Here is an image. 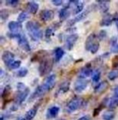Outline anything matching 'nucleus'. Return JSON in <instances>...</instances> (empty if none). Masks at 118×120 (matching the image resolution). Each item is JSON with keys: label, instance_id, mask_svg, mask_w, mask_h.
<instances>
[{"label": "nucleus", "instance_id": "1", "mask_svg": "<svg viewBox=\"0 0 118 120\" xmlns=\"http://www.w3.org/2000/svg\"><path fill=\"white\" fill-rule=\"evenodd\" d=\"M26 29L28 31L31 39L34 41H38L43 36V31L41 29V26L38 22L29 21L26 23Z\"/></svg>", "mask_w": 118, "mask_h": 120}, {"label": "nucleus", "instance_id": "2", "mask_svg": "<svg viewBox=\"0 0 118 120\" xmlns=\"http://www.w3.org/2000/svg\"><path fill=\"white\" fill-rule=\"evenodd\" d=\"M100 47L99 40H98V35L93 33L89 35L85 41V49L88 51H90L92 53H96L98 51Z\"/></svg>", "mask_w": 118, "mask_h": 120}, {"label": "nucleus", "instance_id": "3", "mask_svg": "<svg viewBox=\"0 0 118 120\" xmlns=\"http://www.w3.org/2000/svg\"><path fill=\"white\" fill-rule=\"evenodd\" d=\"M53 67V62L50 58H45L41 61L40 66H39V72L41 76H44L49 73L51 71Z\"/></svg>", "mask_w": 118, "mask_h": 120}, {"label": "nucleus", "instance_id": "4", "mask_svg": "<svg viewBox=\"0 0 118 120\" xmlns=\"http://www.w3.org/2000/svg\"><path fill=\"white\" fill-rule=\"evenodd\" d=\"M82 105V100H80L78 97H75V98H73L71 100H69L68 104H67L66 106V109L69 113H72V112L76 111L77 109L80 108Z\"/></svg>", "mask_w": 118, "mask_h": 120}, {"label": "nucleus", "instance_id": "5", "mask_svg": "<svg viewBox=\"0 0 118 120\" xmlns=\"http://www.w3.org/2000/svg\"><path fill=\"white\" fill-rule=\"evenodd\" d=\"M55 79H56V76L55 74H51L45 79L44 83L41 84L45 92L48 91V90H50L53 88L55 84Z\"/></svg>", "mask_w": 118, "mask_h": 120}, {"label": "nucleus", "instance_id": "6", "mask_svg": "<svg viewBox=\"0 0 118 120\" xmlns=\"http://www.w3.org/2000/svg\"><path fill=\"white\" fill-rule=\"evenodd\" d=\"M88 80H86L85 78H80L79 77L74 82V90L76 92L80 93V92L83 91L88 87Z\"/></svg>", "mask_w": 118, "mask_h": 120}, {"label": "nucleus", "instance_id": "7", "mask_svg": "<svg viewBox=\"0 0 118 120\" xmlns=\"http://www.w3.org/2000/svg\"><path fill=\"white\" fill-rule=\"evenodd\" d=\"M78 39V34H71V35H69L68 36L65 38V47H66L67 49L71 50L73 48L75 43L77 42Z\"/></svg>", "mask_w": 118, "mask_h": 120}, {"label": "nucleus", "instance_id": "8", "mask_svg": "<svg viewBox=\"0 0 118 120\" xmlns=\"http://www.w3.org/2000/svg\"><path fill=\"white\" fill-rule=\"evenodd\" d=\"M18 40V45L20 46V48L22 49H23L24 51L26 52H30L31 51V46H30V44L28 42V40L27 39V37L25 36V35H22L21 34L20 36L18 37L17 39Z\"/></svg>", "mask_w": 118, "mask_h": 120}, {"label": "nucleus", "instance_id": "9", "mask_svg": "<svg viewBox=\"0 0 118 120\" xmlns=\"http://www.w3.org/2000/svg\"><path fill=\"white\" fill-rule=\"evenodd\" d=\"M29 92H30V90H29V88H27V87L25 90H21V91L19 92L17 98H16V104L14 105V106L16 107V109H17V106L20 105L21 104H22V102L27 99V97L28 96V95H29Z\"/></svg>", "mask_w": 118, "mask_h": 120}, {"label": "nucleus", "instance_id": "10", "mask_svg": "<svg viewBox=\"0 0 118 120\" xmlns=\"http://www.w3.org/2000/svg\"><path fill=\"white\" fill-rule=\"evenodd\" d=\"M55 17V12L51 9H44L41 11L40 13V18L43 22H49L51 21Z\"/></svg>", "mask_w": 118, "mask_h": 120}, {"label": "nucleus", "instance_id": "11", "mask_svg": "<svg viewBox=\"0 0 118 120\" xmlns=\"http://www.w3.org/2000/svg\"><path fill=\"white\" fill-rule=\"evenodd\" d=\"M2 59L4 61V64L9 68L11 64L15 61L14 60V54L10 51H4L2 55Z\"/></svg>", "mask_w": 118, "mask_h": 120}, {"label": "nucleus", "instance_id": "12", "mask_svg": "<svg viewBox=\"0 0 118 120\" xmlns=\"http://www.w3.org/2000/svg\"><path fill=\"white\" fill-rule=\"evenodd\" d=\"M60 23L58 22H55V23L51 24L50 26H49L46 29H45V37L46 39H50L51 38L52 35H54L55 32L60 28Z\"/></svg>", "mask_w": 118, "mask_h": 120}, {"label": "nucleus", "instance_id": "13", "mask_svg": "<svg viewBox=\"0 0 118 120\" xmlns=\"http://www.w3.org/2000/svg\"><path fill=\"white\" fill-rule=\"evenodd\" d=\"M71 4V2H69V5L65 6L62 8L59 12V18L60 21H65L69 17L70 15V11H69V6Z\"/></svg>", "mask_w": 118, "mask_h": 120}, {"label": "nucleus", "instance_id": "14", "mask_svg": "<svg viewBox=\"0 0 118 120\" xmlns=\"http://www.w3.org/2000/svg\"><path fill=\"white\" fill-rule=\"evenodd\" d=\"M8 30L12 34H21L20 30H22V25L18 22H10L8 23Z\"/></svg>", "mask_w": 118, "mask_h": 120}, {"label": "nucleus", "instance_id": "15", "mask_svg": "<svg viewBox=\"0 0 118 120\" xmlns=\"http://www.w3.org/2000/svg\"><path fill=\"white\" fill-rule=\"evenodd\" d=\"M114 20V17L111 14L106 13L102 18L101 22H100V26H109L111 25Z\"/></svg>", "mask_w": 118, "mask_h": 120}, {"label": "nucleus", "instance_id": "16", "mask_svg": "<svg viewBox=\"0 0 118 120\" xmlns=\"http://www.w3.org/2000/svg\"><path fill=\"white\" fill-rule=\"evenodd\" d=\"M69 86H70V82L69 81H65L63 82L60 86H59L58 90H57L56 94H55V96H58L62 94H65L69 90Z\"/></svg>", "mask_w": 118, "mask_h": 120}, {"label": "nucleus", "instance_id": "17", "mask_svg": "<svg viewBox=\"0 0 118 120\" xmlns=\"http://www.w3.org/2000/svg\"><path fill=\"white\" fill-rule=\"evenodd\" d=\"M45 93V90H44L42 85L38 86L36 88L35 91L32 94L30 99H29V101H32V100H36L37 98H39V97H41V95H43Z\"/></svg>", "mask_w": 118, "mask_h": 120}, {"label": "nucleus", "instance_id": "18", "mask_svg": "<svg viewBox=\"0 0 118 120\" xmlns=\"http://www.w3.org/2000/svg\"><path fill=\"white\" fill-rule=\"evenodd\" d=\"M59 112H60V107L59 106H52L47 109L46 112V118L47 119H50V118H54L57 117Z\"/></svg>", "mask_w": 118, "mask_h": 120}, {"label": "nucleus", "instance_id": "19", "mask_svg": "<svg viewBox=\"0 0 118 120\" xmlns=\"http://www.w3.org/2000/svg\"><path fill=\"white\" fill-rule=\"evenodd\" d=\"M26 7H27V12L32 13V14H36L39 9V4L36 2L31 1V2L27 3V5H26Z\"/></svg>", "mask_w": 118, "mask_h": 120}, {"label": "nucleus", "instance_id": "20", "mask_svg": "<svg viewBox=\"0 0 118 120\" xmlns=\"http://www.w3.org/2000/svg\"><path fill=\"white\" fill-rule=\"evenodd\" d=\"M89 12H90L89 9H87V10L82 12L81 13H79L78 15H77L74 18H73L71 21H70V25H73V24H75L76 22H80V21L83 20V19L88 16V14Z\"/></svg>", "mask_w": 118, "mask_h": 120}, {"label": "nucleus", "instance_id": "21", "mask_svg": "<svg viewBox=\"0 0 118 120\" xmlns=\"http://www.w3.org/2000/svg\"><path fill=\"white\" fill-rule=\"evenodd\" d=\"M93 74V70L91 67H88V65L81 69L79 72V77L80 78H85Z\"/></svg>", "mask_w": 118, "mask_h": 120}, {"label": "nucleus", "instance_id": "22", "mask_svg": "<svg viewBox=\"0 0 118 120\" xmlns=\"http://www.w3.org/2000/svg\"><path fill=\"white\" fill-rule=\"evenodd\" d=\"M108 86H109L108 85V82H106V81H103V82L98 83V85L94 87V92L97 94L102 93V92L105 91V90L107 89Z\"/></svg>", "mask_w": 118, "mask_h": 120}, {"label": "nucleus", "instance_id": "23", "mask_svg": "<svg viewBox=\"0 0 118 120\" xmlns=\"http://www.w3.org/2000/svg\"><path fill=\"white\" fill-rule=\"evenodd\" d=\"M65 55V50L60 47H57L54 50V57H55V62H60V59Z\"/></svg>", "mask_w": 118, "mask_h": 120}, {"label": "nucleus", "instance_id": "24", "mask_svg": "<svg viewBox=\"0 0 118 120\" xmlns=\"http://www.w3.org/2000/svg\"><path fill=\"white\" fill-rule=\"evenodd\" d=\"M73 12L74 14H79L82 12V11H83V8H84V3L83 2H78V1H77V2H73Z\"/></svg>", "mask_w": 118, "mask_h": 120}, {"label": "nucleus", "instance_id": "25", "mask_svg": "<svg viewBox=\"0 0 118 120\" xmlns=\"http://www.w3.org/2000/svg\"><path fill=\"white\" fill-rule=\"evenodd\" d=\"M38 107H39V105H37V106H34L33 108L30 109L27 112V113H26V115H25L26 119L32 120V118H34V117L37 114V110H38Z\"/></svg>", "mask_w": 118, "mask_h": 120}, {"label": "nucleus", "instance_id": "26", "mask_svg": "<svg viewBox=\"0 0 118 120\" xmlns=\"http://www.w3.org/2000/svg\"><path fill=\"white\" fill-rule=\"evenodd\" d=\"M98 7L99 8L100 12H102V13H107V11L109 10L110 8V3L109 2H98Z\"/></svg>", "mask_w": 118, "mask_h": 120}, {"label": "nucleus", "instance_id": "27", "mask_svg": "<svg viewBox=\"0 0 118 120\" xmlns=\"http://www.w3.org/2000/svg\"><path fill=\"white\" fill-rule=\"evenodd\" d=\"M107 105L110 109H114L118 106V98L116 96H113L108 100Z\"/></svg>", "mask_w": 118, "mask_h": 120}, {"label": "nucleus", "instance_id": "28", "mask_svg": "<svg viewBox=\"0 0 118 120\" xmlns=\"http://www.w3.org/2000/svg\"><path fill=\"white\" fill-rule=\"evenodd\" d=\"M115 112L112 110H108L103 113L102 114V118L103 120H113L115 118Z\"/></svg>", "mask_w": 118, "mask_h": 120}, {"label": "nucleus", "instance_id": "29", "mask_svg": "<svg viewBox=\"0 0 118 120\" xmlns=\"http://www.w3.org/2000/svg\"><path fill=\"white\" fill-rule=\"evenodd\" d=\"M28 17H29L28 12H26V11H22V12H21L20 13H19L18 17H17V22H18L19 23H22L24 21L27 20V19L28 18Z\"/></svg>", "mask_w": 118, "mask_h": 120}, {"label": "nucleus", "instance_id": "30", "mask_svg": "<svg viewBox=\"0 0 118 120\" xmlns=\"http://www.w3.org/2000/svg\"><path fill=\"white\" fill-rule=\"evenodd\" d=\"M107 78L110 81H114L118 78V69H113L107 74Z\"/></svg>", "mask_w": 118, "mask_h": 120}, {"label": "nucleus", "instance_id": "31", "mask_svg": "<svg viewBox=\"0 0 118 120\" xmlns=\"http://www.w3.org/2000/svg\"><path fill=\"white\" fill-rule=\"evenodd\" d=\"M100 78H101V72L99 70H96L95 72H93V77H92L93 82L94 83H96V82H98L100 80Z\"/></svg>", "mask_w": 118, "mask_h": 120}, {"label": "nucleus", "instance_id": "32", "mask_svg": "<svg viewBox=\"0 0 118 120\" xmlns=\"http://www.w3.org/2000/svg\"><path fill=\"white\" fill-rule=\"evenodd\" d=\"M10 91H11V86H6L2 92V98L4 100L6 97L10 95Z\"/></svg>", "mask_w": 118, "mask_h": 120}, {"label": "nucleus", "instance_id": "33", "mask_svg": "<svg viewBox=\"0 0 118 120\" xmlns=\"http://www.w3.org/2000/svg\"><path fill=\"white\" fill-rule=\"evenodd\" d=\"M27 73H28V70H27L26 68H22L20 70L17 71V77H24L27 75Z\"/></svg>", "mask_w": 118, "mask_h": 120}, {"label": "nucleus", "instance_id": "34", "mask_svg": "<svg viewBox=\"0 0 118 120\" xmlns=\"http://www.w3.org/2000/svg\"><path fill=\"white\" fill-rule=\"evenodd\" d=\"M9 16V12L7 9H4V10H1V19L3 21H5L8 19Z\"/></svg>", "mask_w": 118, "mask_h": 120}, {"label": "nucleus", "instance_id": "35", "mask_svg": "<svg viewBox=\"0 0 118 120\" xmlns=\"http://www.w3.org/2000/svg\"><path fill=\"white\" fill-rule=\"evenodd\" d=\"M21 64H22V63H21L20 60H15V61L11 64V66L9 67V68L10 69H17V68H20Z\"/></svg>", "mask_w": 118, "mask_h": 120}, {"label": "nucleus", "instance_id": "36", "mask_svg": "<svg viewBox=\"0 0 118 120\" xmlns=\"http://www.w3.org/2000/svg\"><path fill=\"white\" fill-rule=\"evenodd\" d=\"M18 4L19 1H17V0H8V1H6V5L12 8L16 7Z\"/></svg>", "mask_w": 118, "mask_h": 120}, {"label": "nucleus", "instance_id": "37", "mask_svg": "<svg viewBox=\"0 0 118 120\" xmlns=\"http://www.w3.org/2000/svg\"><path fill=\"white\" fill-rule=\"evenodd\" d=\"M106 37V30H100V32H99V34L98 35V40H104L105 38Z\"/></svg>", "mask_w": 118, "mask_h": 120}, {"label": "nucleus", "instance_id": "38", "mask_svg": "<svg viewBox=\"0 0 118 120\" xmlns=\"http://www.w3.org/2000/svg\"><path fill=\"white\" fill-rule=\"evenodd\" d=\"M111 51L114 53H118V43H114L111 45Z\"/></svg>", "mask_w": 118, "mask_h": 120}, {"label": "nucleus", "instance_id": "39", "mask_svg": "<svg viewBox=\"0 0 118 120\" xmlns=\"http://www.w3.org/2000/svg\"><path fill=\"white\" fill-rule=\"evenodd\" d=\"M102 105H105L104 104H102V105H100L99 107H98L97 109H95L94 113H93V116H98V115L99 114V113L101 112V110L102 109L103 107H104V106H102Z\"/></svg>", "mask_w": 118, "mask_h": 120}, {"label": "nucleus", "instance_id": "40", "mask_svg": "<svg viewBox=\"0 0 118 120\" xmlns=\"http://www.w3.org/2000/svg\"><path fill=\"white\" fill-rule=\"evenodd\" d=\"M112 66L113 68H116V69L118 68V56H116L112 59Z\"/></svg>", "mask_w": 118, "mask_h": 120}, {"label": "nucleus", "instance_id": "41", "mask_svg": "<svg viewBox=\"0 0 118 120\" xmlns=\"http://www.w3.org/2000/svg\"><path fill=\"white\" fill-rule=\"evenodd\" d=\"M27 88V87H25V84L22 83V82H18L17 83V89H18L19 90H25V89Z\"/></svg>", "mask_w": 118, "mask_h": 120}, {"label": "nucleus", "instance_id": "42", "mask_svg": "<svg viewBox=\"0 0 118 120\" xmlns=\"http://www.w3.org/2000/svg\"><path fill=\"white\" fill-rule=\"evenodd\" d=\"M51 3L55 6H60L63 4V1H61V0H52Z\"/></svg>", "mask_w": 118, "mask_h": 120}, {"label": "nucleus", "instance_id": "43", "mask_svg": "<svg viewBox=\"0 0 118 120\" xmlns=\"http://www.w3.org/2000/svg\"><path fill=\"white\" fill-rule=\"evenodd\" d=\"M78 120H90V117L88 115H83V116L80 117Z\"/></svg>", "mask_w": 118, "mask_h": 120}, {"label": "nucleus", "instance_id": "44", "mask_svg": "<svg viewBox=\"0 0 118 120\" xmlns=\"http://www.w3.org/2000/svg\"><path fill=\"white\" fill-rule=\"evenodd\" d=\"M113 93H114L115 96H117L118 95V86H116V87L113 88Z\"/></svg>", "mask_w": 118, "mask_h": 120}, {"label": "nucleus", "instance_id": "45", "mask_svg": "<svg viewBox=\"0 0 118 120\" xmlns=\"http://www.w3.org/2000/svg\"><path fill=\"white\" fill-rule=\"evenodd\" d=\"M0 120H4V116H1V118H0Z\"/></svg>", "mask_w": 118, "mask_h": 120}, {"label": "nucleus", "instance_id": "46", "mask_svg": "<svg viewBox=\"0 0 118 120\" xmlns=\"http://www.w3.org/2000/svg\"><path fill=\"white\" fill-rule=\"evenodd\" d=\"M116 26H117V29H118V20L116 21Z\"/></svg>", "mask_w": 118, "mask_h": 120}, {"label": "nucleus", "instance_id": "47", "mask_svg": "<svg viewBox=\"0 0 118 120\" xmlns=\"http://www.w3.org/2000/svg\"><path fill=\"white\" fill-rule=\"evenodd\" d=\"M20 120H27V119H26L25 118H22V119H20Z\"/></svg>", "mask_w": 118, "mask_h": 120}, {"label": "nucleus", "instance_id": "48", "mask_svg": "<svg viewBox=\"0 0 118 120\" xmlns=\"http://www.w3.org/2000/svg\"><path fill=\"white\" fill-rule=\"evenodd\" d=\"M114 96H115V95H114ZM116 97H117V98H118V95H117V96H116Z\"/></svg>", "mask_w": 118, "mask_h": 120}]
</instances>
